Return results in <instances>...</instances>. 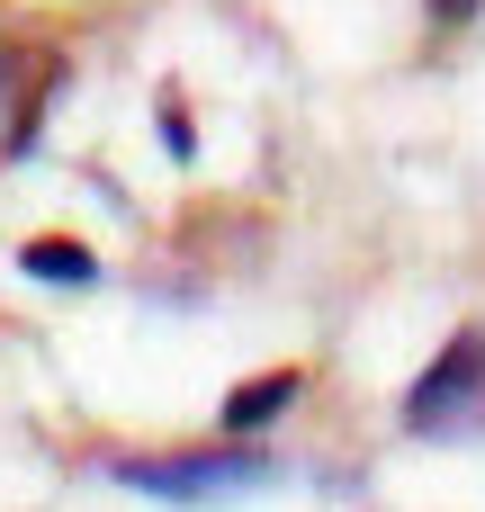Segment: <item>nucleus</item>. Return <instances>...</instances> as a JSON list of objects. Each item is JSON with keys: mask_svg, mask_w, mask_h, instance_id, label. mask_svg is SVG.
I'll use <instances>...</instances> for the list:
<instances>
[{"mask_svg": "<svg viewBox=\"0 0 485 512\" xmlns=\"http://www.w3.org/2000/svg\"><path fill=\"white\" fill-rule=\"evenodd\" d=\"M18 270H27V279H54V288H90V279H99V261H90L81 243H27Z\"/></svg>", "mask_w": 485, "mask_h": 512, "instance_id": "obj_4", "label": "nucleus"}, {"mask_svg": "<svg viewBox=\"0 0 485 512\" xmlns=\"http://www.w3.org/2000/svg\"><path fill=\"white\" fill-rule=\"evenodd\" d=\"M468 9H477V0H432V18H441V27H459Z\"/></svg>", "mask_w": 485, "mask_h": 512, "instance_id": "obj_5", "label": "nucleus"}, {"mask_svg": "<svg viewBox=\"0 0 485 512\" xmlns=\"http://www.w3.org/2000/svg\"><path fill=\"white\" fill-rule=\"evenodd\" d=\"M477 396H485V324H468V333L405 387V423H414V432H450Z\"/></svg>", "mask_w": 485, "mask_h": 512, "instance_id": "obj_2", "label": "nucleus"}, {"mask_svg": "<svg viewBox=\"0 0 485 512\" xmlns=\"http://www.w3.org/2000/svg\"><path fill=\"white\" fill-rule=\"evenodd\" d=\"M288 405H297V369L252 378V387H234V396H225V432H234V441H252V432H261L270 414H288Z\"/></svg>", "mask_w": 485, "mask_h": 512, "instance_id": "obj_3", "label": "nucleus"}, {"mask_svg": "<svg viewBox=\"0 0 485 512\" xmlns=\"http://www.w3.org/2000/svg\"><path fill=\"white\" fill-rule=\"evenodd\" d=\"M117 486L153 495V504H225V495H252L270 486V459L252 441H225V450H180V459H117Z\"/></svg>", "mask_w": 485, "mask_h": 512, "instance_id": "obj_1", "label": "nucleus"}]
</instances>
